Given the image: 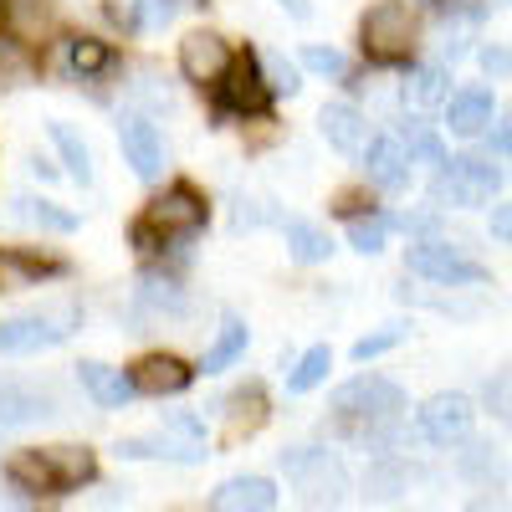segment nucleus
<instances>
[{
	"label": "nucleus",
	"instance_id": "nucleus-33",
	"mask_svg": "<svg viewBox=\"0 0 512 512\" xmlns=\"http://www.w3.org/2000/svg\"><path fill=\"white\" fill-rule=\"evenodd\" d=\"M328 369H333V354H328V344H318V349H308L303 359H297V369L287 374V390H292V395L318 390V384L328 379Z\"/></svg>",
	"mask_w": 512,
	"mask_h": 512
},
{
	"label": "nucleus",
	"instance_id": "nucleus-35",
	"mask_svg": "<svg viewBox=\"0 0 512 512\" xmlns=\"http://www.w3.org/2000/svg\"><path fill=\"white\" fill-rule=\"evenodd\" d=\"M36 272H52V267H36L31 256H21V251H0V292L36 287Z\"/></svg>",
	"mask_w": 512,
	"mask_h": 512
},
{
	"label": "nucleus",
	"instance_id": "nucleus-44",
	"mask_svg": "<svg viewBox=\"0 0 512 512\" xmlns=\"http://www.w3.org/2000/svg\"><path fill=\"white\" fill-rule=\"evenodd\" d=\"M487 149H492V154H512V113L487 128Z\"/></svg>",
	"mask_w": 512,
	"mask_h": 512
},
{
	"label": "nucleus",
	"instance_id": "nucleus-23",
	"mask_svg": "<svg viewBox=\"0 0 512 512\" xmlns=\"http://www.w3.org/2000/svg\"><path fill=\"white\" fill-rule=\"evenodd\" d=\"M410 492V466L400 456H374L364 472V497L369 502H395Z\"/></svg>",
	"mask_w": 512,
	"mask_h": 512
},
{
	"label": "nucleus",
	"instance_id": "nucleus-29",
	"mask_svg": "<svg viewBox=\"0 0 512 512\" xmlns=\"http://www.w3.org/2000/svg\"><path fill=\"white\" fill-rule=\"evenodd\" d=\"M52 144L62 149V164H67V175L77 185H93V149L82 144V134L72 123H52Z\"/></svg>",
	"mask_w": 512,
	"mask_h": 512
},
{
	"label": "nucleus",
	"instance_id": "nucleus-37",
	"mask_svg": "<svg viewBox=\"0 0 512 512\" xmlns=\"http://www.w3.org/2000/svg\"><path fill=\"white\" fill-rule=\"evenodd\" d=\"M482 405L502 420V425H512V369H497L492 379H487V390H482Z\"/></svg>",
	"mask_w": 512,
	"mask_h": 512
},
{
	"label": "nucleus",
	"instance_id": "nucleus-1",
	"mask_svg": "<svg viewBox=\"0 0 512 512\" xmlns=\"http://www.w3.org/2000/svg\"><path fill=\"white\" fill-rule=\"evenodd\" d=\"M6 477L16 492H77L98 477V456L88 446H26L6 461Z\"/></svg>",
	"mask_w": 512,
	"mask_h": 512
},
{
	"label": "nucleus",
	"instance_id": "nucleus-15",
	"mask_svg": "<svg viewBox=\"0 0 512 512\" xmlns=\"http://www.w3.org/2000/svg\"><path fill=\"white\" fill-rule=\"evenodd\" d=\"M272 507H277V487L272 477H256V472L231 477L210 492V512H272Z\"/></svg>",
	"mask_w": 512,
	"mask_h": 512
},
{
	"label": "nucleus",
	"instance_id": "nucleus-43",
	"mask_svg": "<svg viewBox=\"0 0 512 512\" xmlns=\"http://www.w3.org/2000/svg\"><path fill=\"white\" fill-rule=\"evenodd\" d=\"M262 221H272L267 200H236V226H262Z\"/></svg>",
	"mask_w": 512,
	"mask_h": 512
},
{
	"label": "nucleus",
	"instance_id": "nucleus-31",
	"mask_svg": "<svg viewBox=\"0 0 512 512\" xmlns=\"http://www.w3.org/2000/svg\"><path fill=\"white\" fill-rule=\"evenodd\" d=\"M466 451L456 456V472L461 477H472V482H487V477H507V466L497 461V446H487V441H461Z\"/></svg>",
	"mask_w": 512,
	"mask_h": 512
},
{
	"label": "nucleus",
	"instance_id": "nucleus-13",
	"mask_svg": "<svg viewBox=\"0 0 512 512\" xmlns=\"http://www.w3.org/2000/svg\"><path fill=\"white\" fill-rule=\"evenodd\" d=\"M364 175H369L374 190H405V185H410L415 159H410V149L400 144V134L369 139V149H364Z\"/></svg>",
	"mask_w": 512,
	"mask_h": 512
},
{
	"label": "nucleus",
	"instance_id": "nucleus-11",
	"mask_svg": "<svg viewBox=\"0 0 512 512\" xmlns=\"http://www.w3.org/2000/svg\"><path fill=\"white\" fill-rule=\"evenodd\" d=\"M221 88V103L231 108V113H267V103H272V88H267V72H262V62H256L251 52L246 57H236L231 62V72L216 82Z\"/></svg>",
	"mask_w": 512,
	"mask_h": 512
},
{
	"label": "nucleus",
	"instance_id": "nucleus-19",
	"mask_svg": "<svg viewBox=\"0 0 512 512\" xmlns=\"http://www.w3.org/2000/svg\"><path fill=\"white\" fill-rule=\"evenodd\" d=\"M77 379L103 410H118V405H128V395H134V379H128L123 369H113V364H98V359H82Z\"/></svg>",
	"mask_w": 512,
	"mask_h": 512
},
{
	"label": "nucleus",
	"instance_id": "nucleus-5",
	"mask_svg": "<svg viewBox=\"0 0 512 512\" xmlns=\"http://www.w3.org/2000/svg\"><path fill=\"white\" fill-rule=\"evenodd\" d=\"M77 323H82V308L67 303V297H62V303H41V308H31V313H16V318L0 323V349H6V354L52 349V344H62Z\"/></svg>",
	"mask_w": 512,
	"mask_h": 512
},
{
	"label": "nucleus",
	"instance_id": "nucleus-9",
	"mask_svg": "<svg viewBox=\"0 0 512 512\" xmlns=\"http://www.w3.org/2000/svg\"><path fill=\"white\" fill-rule=\"evenodd\" d=\"M472 420H477V405L466 400L461 390H441V395H431L415 410L420 436L431 446H446V451L461 446V441H472Z\"/></svg>",
	"mask_w": 512,
	"mask_h": 512
},
{
	"label": "nucleus",
	"instance_id": "nucleus-12",
	"mask_svg": "<svg viewBox=\"0 0 512 512\" xmlns=\"http://www.w3.org/2000/svg\"><path fill=\"white\" fill-rule=\"evenodd\" d=\"M231 47H226V36L221 31H190L185 41H180V72L190 77V82H221L226 72H231Z\"/></svg>",
	"mask_w": 512,
	"mask_h": 512
},
{
	"label": "nucleus",
	"instance_id": "nucleus-32",
	"mask_svg": "<svg viewBox=\"0 0 512 512\" xmlns=\"http://www.w3.org/2000/svg\"><path fill=\"white\" fill-rule=\"evenodd\" d=\"M241 349H246V323H241V318H226L221 333H216V344L205 349V364H200V369H205V374H221L231 359H241Z\"/></svg>",
	"mask_w": 512,
	"mask_h": 512
},
{
	"label": "nucleus",
	"instance_id": "nucleus-25",
	"mask_svg": "<svg viewBox=\"0 0 512 512\" xmlns=\"http://www.w3.org/2000/svg\"><path fill=\"white\" fill-rule=\"evenodd\" d=\"M139 308L154 313V318H164V313H185L190 303H185V287H180L175 277L144 272V277H139Z\"/></svg>",
	"mask_w": 512,
	"mask_h": 512
},
{
	"label": "nucleus",
	"instance_id": "nucleus-10",
	"mask_svg": "<svg viewBox=\"0 0 512 512\" xmlns=\"http://www.w3.org/2000/svg\"><path fill=\"white\" fill-rule=\"evenodd\" d=\"M118 144H123V159L134 164L139 180H159L164 164H169V149H164V134L154 128V118L144 113H123L118 123Z\"/></svg>",
	"mask_w": 512,
	"mask_h": 512
},
{
	"label": "nucleus",
	"instance_id": "nucleus-27",
	"mask_svg": "<svg viewBox=\"0 0 512 512\" xmlns=\"http://www.w3.org/2000/svg\"><path fill=\"white\" fill-rule=\"evenodd\" d=\"M108 67H113V47H108V41H98V36H72L67 41V72L72 77L88 82V77H103Z\"/></svg>",
	"mask_w": 512,
	"mask_h": 512
},
{
	"label": "nucleus",
	"instance_id": "nucleus-20",
	"mask_svg": "<svg viewBox=\"0 0 512 512\" xmlns=\"http://www.w3.org/2000/svg\"><path fill=\"white\" fill-rule=\"evenodd\" d=\"M0 21L11 26L16 41L41 47V36L52 31V6H47V0H0Z\"/></svg>",
	"mask_w": 512,
	"mask_h": 512
},
{
	"label": "nucleus",
	"instance_id": "nucleus-48",
	"mask_svg": "<svg viewBox=\"0 0 512 512\" xmlns=\"http://www.w3.org/2000/svg\"><path fill=\"white\" fill-rule=\"evenodd\" d=\"M26 169H31L36 180H57V169H52V159H41V154H31V164H26Z\"/></svg>",
	"mask_w": 512,
	"mask_h": 512
},
{
	"label": "nucleus",
	"instance_id": "nucleus-8",
	"mask_svg": "<svg viewBox=\"0 0 512 512\" xmlns=\"http://www.w3.org/2000/svg\"><path fill=\"white\" fill-rule=\"evenodd\" d=\"M205 216H210V205H205V195H200L195 185H169L164 195L149 200L144 226H149L159 241H175V236H195V231L205 226Z\"/></svg>",
	"mask_w": 512,
	"mask_h": 512
},
{
	"label": "nucleus",
	"instance_id": "nucleus-40",
	"mask_svg": "<svg viewBox=\"0 0 512 512\" xmlns=\"http://www.w3.org/2000/svg\"><path fill=\"white\" fill-rule=\"evenodd\" d=\"M303 62H308L313 72H323V77H349V57L333 52V47H308Z\"/></svg>",
	"mask_w": 512,
	"mask_h": 512
},
{
	"label": "nucleus",
	"instance_id": "nucleus-6",
	"mask_svg": "<svg viewBox=\"0 0 512 512\" xmlns=\"http://www.w3.org/2000/svg\"><path fill=\"white\" fill-rule=\"evenodd\" d=\"M118 456H128V461H149V456H159V461L195 466V461H205V431H200V420H195V415H164L159 431L118 441Z\"/></svg>",
	"mask_w": 512,
	"mask_h": 512
},
{
	"label": "nucleus",
	"instance_id": "nucleus-18",
	"mask_svg": "<svg viewBox=\"0 0 512 512\" xmlns=\"http://www.w3.org/2000/svg\"><path fill=\"white\" fill-rule=\"evenodd\" d=\"M318 128H323V139H328L338 154H359V149L369 144V123H364V113H359L354 103H328V108L318 113Z\"/></svg>",
	"mask_w": 512,
	"mask_h": 512
},
{
	"label": "nucleus",
	"instance_id": "nucleus-39",
	"mask_svg": "<svg viewBox=\"0 0 512 512\" xmlns=\"http://www.w3.org/2000/svg\"><path fill=\"white\" fill-rule=\"evenodd\" d=\"M139 6V26L144 31H159V26H169L180 11H185V0H134Z\"/></svg>",
	"mask_w": 512,
	"mask_h": 512
},
{
	"label": "nucleus",
	"instance_id": "nucleus-41",
	"mask_svg": "<svg viewBox=\"0 0 512 512\" xmlns=\"http://www.w3.org/2000/svg\"><path fill=\"white\" fill-rule=\"evenodd\" d=\"M477 62H482L487 77H512V47H497V41H492V47L477 52Z\"/></svg>",
	"mask_w": 512,
	"mask_h": 512
},
{
	"label": "nucleus",
	"instance_id": "nucleus-24",
	"mask_svg": "<svg viewBox=\"0 0 512 512\" xmlns=\"http://www.w3.org/2000/svg\"><path fill=\"white\" fill-rule=\"evenodd\" d=\"M11 221H21V226H31V231H72V226H77L72 210L41 200V195H16V200H11Z\"/></svg>",
	"mask_w": 512,
	"mask_h": 512
},
{
	"label": "nucleus",
	"instance_id": "nucleus-3",
	"mask_svg": "<svg viewBox=\"0 0 512 512\" xmlns=\"http://www.w3.org/2000/svg\"><path fill=\"white\" fill-rule=\"evenodd\" d=\"M359 47L374 67H405L415 52V11L405 0H379L359 21Z\"/></svg>",
	"mask_w": 512,
	"mask_h": 512
},
{
	"label": "nucleus",
	"instance_id": "nucleus-38",
	"mask_svg": "<svg viewBox=\"0 0 512 512\" xmlns=\"http://www.w3.org/2000/svg\"><path fill=\"white\" fill-rule=\"evenodd\" d=\"M405 333H410L405 323H390V328H379V333L359 338V344H354V359H359V364H369V359H379V354H390V349L400 344Z\"/></svg>",
	"mask_w": 512,
	"mask_h": 512
},
{
	"label": "nucleus",
	"instance_id": "nucleus-17",
	"mask_svg": "<svg viewBox=\"0 0 512 512\" xmlns=\"http://www.w3.org/2000/svg\"><path fill=\"white\" fill-rule=\"evenodd\" d=\"M134 390L139 395H180L185 384L195 379V369L180 359V354H149V359H139L134 364Z\"/></svg>",
	"mask_w": 512,
	"mask_h": 512
},
{
	"label": "nucleus",
	"instance_id": "nucleus-45",
	"mask_svg": "<svg viewBox=\"0 0 512 512\" xmlns=\"http://www.w3.org/2000/svg\"><path fill=\"white\" fill-rule=\"evenodd\" d=\"M395 226H405V231L425 236V231H436V210H405V216H400Z\"/></svg>",
	"mask_w": 512,
	"mask_h": 512
},
{
	"label": "nucleus",
	"instance_id": "nucleus-14",
	"mask_svg": "<svg viewBox=\"0 0 512 512\" xmlns=\"http://www.w3.org/2000/svg\"><path fill=\"white\" fill-rule=\"evenodd\" d=\"M52 415V395L41 384H21V379H0V431L16 425H36Z\"/></svg>",
	"mask_w": 512,
	"mask_h": 512
},
{
	"label": "nucleus",
	"instance_id": "nucleus-46",
	"mask_svg": "<svg viewBox=\"0 0 512 512\" xmlns=\"http://www.w3.org/2000/svg\"><path fill=\"white\" fill-rule=\"evenodd\" d=\"M492 236H497L502 246H512V200H502V205L492 210Z\"/></svg>",
	"mask_w": 512,
	"mask_h": 512
},
{
	"label": "nucleus",
	"instance_id": "nucleus-4",
	"mask_svg": "<svg viewBox=\"0 0 512 512\" xmlns=\"http://www.w3.org/2000/svg\"><path fill=\"white\" fill-rule=\"evenodd\" d=\"M502 185H507L502 164H492L487 154H451V159L441 164L436 185H431V200H436V205H456V210H477V205H487Z\"/></svg>",
	"mask_w": 512,
	"mask_h": 512
},
{
	"label": "nucleus",
	"instance_id": "nucleus-26",
	"mask_svg": "<svg viewBox=\"0 0 512 512\" xmlns=\"http://www.w3.org/2000/svg\"><path fill=\"white\" fill-rule=\"evenodd\" d=\"M36 72H41L36 47H26L16 36H0V88H26V82H36Z\"/></svg>",
	"mask_w": 512,
	"mask_h": 512
},
{
	"label": "nucleus",
	"instance_id": "nucleus-42",
	"mask_svg": "<svg viewBox=\"0 0 512 512\" xmlns=\"http://www.w3.org/2000/svg\"><path fill=\"white\" fill-rule=\"evenodd\" d=\"M267 72V67H262ZM267 88L272 93H297V67L287 57H272V72H267Z\"/></svg>",
	"mask_w": 512,
	"mask_h": 512
},
{
	"label": "nucleus",
	"instance_id": "nucleus-21",
	"mask_svg": "<svg viewBox=\"0 0 512 512\" xmlns=\"http://www.w3.org/2000/svg\"><path fill=\"white\" fill-rule=\"evenodd\" d=\"M226 405H231L226 410V441H246V436H256L267 425V395H262V384H246V390H236Z\"/></svg>",
	"mask_w": 512,
	"mask_h": 512
},
{
	"label": "nucleus",
	"instance_id": "nucleus-28",
	"mask_svg": "<svg viewBox=\"0 0 512 512\" xmlns=\"http://www.w3.org/2000/svg\"><path fill=\"white\" fill-rule=\"evenodd\" d=\"M282 231H287V251L297 256V262H328L333 256V241H328V231L323 226H313V221H282Z\"/></svg>",
	"mask_w": 512,
	"mask_h": 512
},
{
	"label": "nucleus",
	"instance_id": "nucleus-2",
	"mask_svg": "<svg viewBox=\"0 0 512 512\" xmlns=\"http://www.w3.org/2000/svg\"><path fill=\"white\" fill-rule=\"evenodd\" d=\"M282 472L292 482V492L308 507H338L349 497V466L323 446H292L282 451Z\"/></svg>",
	"mask_w": 512,
	"mask_h": 512
},
{
	"label": "nucleus",
	"instance_id": "nucleus-50",
	"mask_svg": "<svg viewBox=\"0 0 512 512\" xmlns=\"http://www.w3.org/2000/svg\"><path fill=\"white\" fill-rule=\"evenodd\" d=\"M425 6H451V11H456V6H461V0H425Z\"/></svg>",
	"mask_w": 512,
	"mask_h": 512
},
{
	"label": "nucleus",
	"instance_id": "nucleus-16",
	"mask_svg": "<svg viewBox=\"0 0 512 512\" xmlns=\"http://www.w3.org/2000/svg\"><path fill=\"white\" fill-rule=\"evenodd\" d=\"M492 113H497V103H492L487 88H456V93L446 98V128H451L456 139L487 134V128H492Z\"/></svg>",
	"mask_w": 512,
	"mask_h": 512
},
{
	"label": "nucleus",
	"instance_id": "nucleus-36",
	"mask_svg": "<svg viewBox=\"0 0 512 512\" xmlns=\"http://www.w3.org/2000/svg\"><path fill=\"white\" fill-rule=\"evenodd\" d=\"M400 144L410 149V159H431V164H446V154H441V139L425 128L420 118H405L400 123Z\"/></svg>",
	"mask_w": 512,
	"mask_h": 512
},
{
	"label": "nucleus",
	"instance_id": "nucleus-7",
	"mask_svg": "<svg viewBox=\"0 0 512 512\" xmlns=\"http://www.w3.org/2000/svg\"><path fill=\"white\" fill-rule=\"evenodd\" d=\"M405 267L425 282H436V287H477V282H487V267L477 262V256H466L461 246H451V241H410Z\"/></svg>",
	"mask_w": 512,
	"mask_h": 512
},
{
	"label": "nucleus",
	"instance_id": "nucleus-49",
	"mask_svg": "<svg viewBox=\"0 0 512 512\" xmlns=\"http://www.w3.org/2000/svg\"><path fill=\"white\" fill-rule=\"evenodd\" d=\"M466 512H512V502H497V497H477Z\"/></svg>",
	"mask_w": 512,
	"mask_h": 512
},
{
	"label": "nucleus",
	"instance_id": "nucleus-47",
	"mask_svg": "<svg viewBox=\"0 0 512 512\" xmlns=\"http://www.w3.org/2000/svg\"><path fill=\"white\" fill-rule=\"evenodd\" d=\"M277 6H282L292 21H308V16H313V0H277Z\"/></svg>",
	"mask_w": 512,
	"mask_h": 512
},
{
	"label": "nucleus",
	"instance_id": "nucleus-34",
	"mask_svg": "<svg viewBox=\"0 0 512 512\" xmlns=\"http://www.w3.org/2000/svg\"><path fill=\"white\" fill-rule=\"evenodd\" d=\"M390 216H374V210H369V216H354L349 221V246L354 251H364V256H374V251H384V236H390Z\"/></svg>",
	"mask_w": 512,
	"mask_h": 512
},
{
	"label": "nucleus",
	"instance_id": "nucleus-30",
	"mask_svg": "<svg viewBox=\"0 0 512 512\" xmlns=\"http://www.w3.org/2000/svg\"><path fill=\"white\" fill-rule=\"evenodd\" d=\"M128 98H134V113H175L180 108V98H175V88L159 77V72H139V82H128Z\"/></svg>",
	"mask_w": 512,
	"mask_h": 512
},
{
	"label": "nucleus",
	"instance_id": "nucleus-22",
	"mask_svg": "<svg viewBox=\"0 0 512 512\" xmlns=\"http://www.w3.org/2000/svg\"><path fill=\"white\" fill-rule=\"evenodd\" d=\"M446 67L441 62H425V67H410V77L400 82V98H405V108H436V103H446L451 98V88H446Z\"/></svg>",
	"mask_w": 512,
	"mask_h": 512
}]
</instances>
